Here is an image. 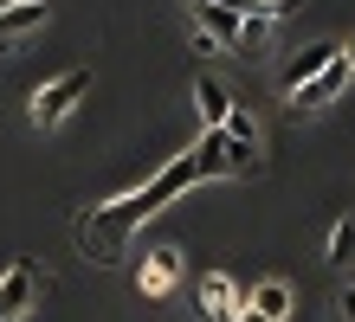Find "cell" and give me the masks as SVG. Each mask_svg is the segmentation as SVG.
Listing matches in <instances>:
<instances>
[{"label":"cell","mask_w":355,"mask_h":322,"mask_svg":"<svg viewBox=\"0 0 355 322\" xmlns=\"http://www.w3.org/2000/svg\"><path fill=\"white\" fill-rule=\"evenodd\" d=\"M194 181H207L200 155H175L149 187H136V193H123V200H103V206H85V213H78V226H71L78 245L91 251V265H116L123 245H130V232H136L142 220H155L168 200H181Z\"/></svg>","instance_id":"cell-1"},{"label":"cell","mask_w":355,"mask_h":322,"mask_svg":"<svg viewBox=\"0 0 355 322\" xmlns=\"http://www.w3.org/2000/svg\"><path fill=\"white\" fill-rule=\"evenodd\" d=\"M85 91H91V71H85V64H71V71H58L52 84H39L33 103H26L33 129H58V123L78 110V103H85Z\"/></svg>","instance_id":"cell-2"},{"label":"cell","mask_w":355,"mask_h":322,"mask_svg":"<svg viewBox=\"0 0 355 322\" xmlns=\"http://www.w3.org/2000/svg\"><path fill=\"white\" fill-rule=\"evenodd\" d=\"M220 142H226V175H239V181H252V175H265V142H259V123H252V110H226V123H220Z\"/></svg>","instance_id":"cell-3"},{"label":"cell","mask_w":355,"mask_h":322,"mask_svg":"<svg viewBox=\"0 0 355 322\" xmlns=\"http://www.w3.org/2000/svg\"><path fill=\"white\" fill-rule=\"evenodd\" d=\"M39 290H46V277H39L26 258H13V265L0 271V316H7V322H19V316L39 303Z\"/></svg>","instance_id":"cell-4"},{"label":"cell","mask_w":355,"mask_h":322,"mask_svg":"<svg viewBox=\"0 0 355 322\" xmlns=\"http://www.w3.org/2000/svg\"><path fill=\"white\" fill-rule=\"evenodd\" d=\"M343 91H349V58H343V46H336V58H329L317 78L291 91V110H323V103H336Z\"/></svg>","instance_id":"cell-5"},{"label":"cell","mask_w":355,"mask_h":322,"mask_svg":"<svg viewBox=\"0 0 355 322\" xmlns=\"http://www.w3.org/2000/svg\"><path fill=\"white\" fill-rule=\"evenodd\" d=\"M233 322H291V284H284V277H265V284H252V296L239 303Z\"/></svg>","instance_id":"cell-6"},{"label":"cell","mask_w":355,"mask_h":322,"mask_svg":"<svg viewBox=\"0 0 355 322\" xmlns=\"http://www.w3.org/2000/svg\"><path fill=\"white\" fill-rule=\"evenodd\" d=\"M46 19H52L46 0H7V7H0V46H19V39H33Z\"/></svg>","instance_id":"cell-7"},{"label":"cell","mask_w":355,"mask_h":322,"mask_svg":"<svg viewBox=\"0 0 355 322\" xmlns=\"http://www.w3.org/2000/svg\"><path fill=\"white\" fill-rule=\"evenodd\" d=\"M239 316V284L226 271H207L200 277V322H233Z\"/></svg>","instance_id":"cell-8"},{"label":"cell","mask_w":355,"mask_h":322,"mask_svg":"<svg viewBox=\"0 0 355 322\" xmlns=\"http://www.w3.org/2000/svg\"><path fill=\"white\" fill-rule=\"evenodd\" d=\"M175 284H181V251H142L136 290H142V296H168Z\"/></svg>","instance_id":"cell-9"},{"label":"cell","mask_w":355,"mask_h":322,"mask_svg":"<svg viewBox=\"0 0 355 322\" xmlns=\"http://www.w3.org/2000/svg\"><path fill=\"white\" fill-rule=\"evenodd\" d=\"M329 58H336V46H329V39H317V46H304V52H297V58H291L284 71H278V91L291 97L297 84H310V78H317V71H323Z\"/></svg>","instance_id":"cell-10"},{"label":"cell","mask_w":355,"mask_h":322,"mask_svg":"<svg viewBox=\"0 0 355 322\" xmlns=\"http://www.w3.org/2000/svg\"><path fill=\"white\" fill-rule=\"evenodd\" d=\"M194 26L220 39V52H239V13H226L220 0H207V7H194Z\"/></svg>","instance_id":"cell-11"},{"label":"cell","mask_w":355,"mask_h":322,"mask_svg":"<svg viewBox=\"0 0 355 322\" xmlns=\"http://www.w3.org/2000/svg\"><path fill=\"white\" fill-rule=\"evenodd\" d=\"M194 103H200V123H207V129H220L226 110H233V97H226V84H220L214 71H200V78H194Z\"/></svg>","instance_id":"cell-12"},{"label":"cell","mask_w":355,"mask_h":322,"mask_svg":"<svg viewBox=\"0 0 355 322\" xmlns=\"http://www.w3.org/2000/svg\"><path fill=\"white\" fill-rule=\"evenodd\" d=\"M329 265H355V213H343L336 226H329V245H323Z\"/></svg>","instance_id":"cell-13"},{"label":"cell","mask_w":355,"mask_h":322,"mask_svg":"<svg viewBox=\"0 0 355 322\" xmlns=\"http://www.w3.org/2000/svg\"><path fill=\"white\" fill-rule=\"evenodd\" d=\"M336 322H355V284L336 290Z\"/></svg>","instance_id":"cell-14"},{"label":"cell","mask_w":355,"mask_h":322,"mask_svg":"<svg viewBox=\"0 0 355 322\" xmlns=\"http://www.w3.org/2000/svg\"><path fill=\"white\" fill-rule=\"evenodd\" d=\"M194 52H200V58H220V39H214V33H200V26H194Z\"/></svg>","instance_id":"cell-15"},{"label":"cell","mask_w":355,"mask_h":322,"mask_svg":"<svg viewBox=\"0 0 355 322\" xmlns=\"http://www.w3.org/2000/svg\"><path fill=\"white\" fill-rule=\"evenodd\" d=\"M259 7H265L271 19H278V13H297V7H304V0H259Z\"/></svg>","instance_id":"cell-16"},{"label":"cell","mask_w":355,"mask_h":322,"mask_svg":"<svg viewBox=\"0 0 355 322\" xmlns=\"http://www.w3.org/2000/svg\"><path fill=\"white\" fill-rule=\"evenodd\" d=\"M343 58H349V71H355V39H349V46H343Z\"/></svg>","instance_id":"cell-17"},{"label":"cell","mask_w":355,"mask_h":322,"mask_svg":"<svg viewBox=\"0 0 355 322\" xmlns=\"http://www.w3.org/2000/svg\"><path fill=\"white\" fill-rule=\"evenodd\" d=\"M187 7H207V0H187Z\"/></svg>","instance_id":"cell-18"}]
</instances>
